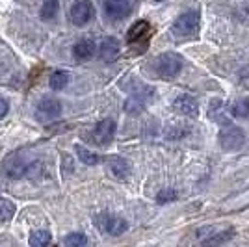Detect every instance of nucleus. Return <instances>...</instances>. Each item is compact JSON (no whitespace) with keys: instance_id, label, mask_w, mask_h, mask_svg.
<instances>
[{"instance_id":"1","label":"nucleus","mask_w":249,"mask_h":247,"mask_svg":"<svg viewBox=\"0 0 249 247\" xmlns=\"http://www.w3.org/2000/svg\"><path fill=\"white\" fill-rule=\"evenodd\" d=\"M199 10H188L186 13L178 15L171 26V32L177 39H196L199 34Z\"/></svg>"},{"instance_id":"2","label":"nucleus","mask_w":249,"mask_h":247,"mask_svg":"<svg viewBox=\"0 0 249 247\" xmlns=\"http://www.w3.org/2000/svg\"><path fill=\"white\" fill-rule=\"evenodd\" d=\"M155 71L164 80L177 78L180 74V71H182V58L178 54H175V52L160 54L155 60Z\"/></svg>"},{"instance_id":"3","label":"nucleus","mask_w":249,"mask_h":247,"mask_svg":"<svg viewBox=\"0 0 249 247\" xmlns=\"http://www.w3.org/2000/svg\"><path fill=\"white\" fill-rule=\"evenodd\" d=\"M155 89L151 86H142L134 93H130V97L124 101V112L130 115H138L147 108V104L153 101Z\"/></svg>"},{"instance_id":"4","label":"nucleus","mask_w":249,"mask_h":247,"mask_svg":"<svg viewBox=\"0 0 249 247\" xmlns=\"http://www.w3.org/2000/svg\"><path fill=\"white\" fill-rule=\"evenodd\" d=\"M138 0H103L104 13L112 21H123L136 8Z\"/></svg>"},{"instance_id":"5","label":"nucleus","mask_w":249,"mask_h":247,"mask_svg":"<svg viewBox=\"0 0 249 247\" xmlns=\"http://www.w3.org/2000/svg\"><path fill=\"white\" fill-rule=\"evenodd\" d=\"M244 140H246L244 130L236 124H227L219 130V143L225 151H238L244 145Z\"/></svg>"},{"instance_id":"6","label":"nucleus","mask_w":249,"mask_h":247,"mask_svg":"<svg viewBox=\"0 0 249 247\" xmlns=\"http://www.w3.org/2000/svg\"><path fill=\"white\" fill-rule=\"evenodd\" d=\"M234 236V229H227V230H216L214 227H203L197 230V240L203 242L205 246H221L229 242Z\"/></svg>"},{"instance_id":"7","label":"nucleus","mask_w":249,"mask_h":247,"mask_svg":"<svg viewBox=\"0 0 249 247\" xmlns=\"http://www.w3.org/2000/svg\"><path fill=\"white\" fill-rule=\"evenodd\" d=\"M95 223H97V227H99L103 232L110 234V236H121L123 232H126V229H128V223L124 221L123 217L110 216V214L99 216L95 219Z\"/></svg>"},{"instance_id":"8","label":"nucleus","mask_w":249,"mask_h":247,"mask_svg":"<svg viewBox=\"0 0 249 247\" xmlns=\"http://www.w3.org/2000/svg\"><path fill=\"white\" fill-rule=\"evenodd\" d=\"M62 113V103L58 99H51V97H45L43 101H39V104L36 106V117L39 121H52L56 119L58 115Z\"/></svg>"},{"instance_id":"9","label":"nucleus","mask_w":249,"mask_h":247,"mask_svg":"<svg viewBox=\"0 0 249 247\" xmlns=\"http://www.w3.org/2000/svg\"><path fill=\"white\" fill-rule=\"evenodd\" d=\"M93 15H95V8L89 0H80V2H76L73 8H71V13H69L71 21H73V24H76V26L88 24V22L93 19Z\"/></svg>"},{"instance_id":"10","label":"nucleus","mask_w":249,"mask_h":247,"mask_svg":"<svg viewBox=\"0 0 249 247\" xmlns=\"http://www.w3.org/2000/svg\"><path fill=\"white\" fill-rule=\"evenodd\" d=\"M115 121L114 119H104L95 126L93 130V140L97 145H108L115 136Z\"/></svg>"},{"instance_id":"11","label":"nucleus","mask_w":249,"mask_h":247,"mask_svg":"<svg viewBox=\"0 0 249 247\" xmlns=\"http://www.w3.org/2000/svg\"><path fill=\"white\" fill-rule=\"evenodd\" d=\"M153 34V28L147 21H138L130 26V30L126 32V41L128 45H136V43L143 41L147 43L149 35Z\"/></svg>"},{"instance_id":"12","label":"nucleus","mask_w":249,"mask_h":247,"mask_svg":"<svg viewBox=\"0 0 249 247\" xmlns=\"http://www.w3.org/2000/svg\"><path fill=\"white\" fill-rule=\"evenodd\" d=\"M173 110H175L177 113L188 115V117H196L199 113V104L194 97H190V95H180V97H177L175 103H173Z\"/></svg>"},{"instance_id":"13","label":"nucleus","mask_w":249,"mask_h":247,"mask_svg":"<svg viewBox=\"0 0 249 247\" xmlns=\"http://www.w3.org/2000/svg\"><path fill=\"white\" fill-rule=\"evenodd\" d=\"M119 52H121V47H119V41L115 37H106V39H103L101 47H99L101 60L106 63L115 62L119 58Z\"/></svg>"},{"instance_id":"14","label":"nucleus","mask_w":249,"mask_h":247,"mask_svg":"<svg viewBox=\"0 0 249 247\" xmlns=\"http://www.w3.org/2000/svg\"><path fill=\"white\" fill-rule=\"evenodd\" d=\"M108 171L112 173V176H115L117 180H126L130 176V165L124 158H119V156H112L108 160Z\"/></svg>"},{"instance_id":"15","label":"nucleus","mask_w":249,"mask_h":247,"mask_svg":"<svg viewBox=\"0 0 249 247\" xmlns=\"http://www.w3.org/2000/svg\"><path fill=\"white\" fill-rule=\"evenodd\" d=\"M73 54H74V58H76V60H80V62L91 60V58H93V54H95L93 39H89V37L80 39V41L73 47Z\"/></svg>"},{"instance_id":"16","label":"nucleus","mask_w":249,"mask_h":247,"mask_svg":"<svg viewBox=\"0 0 249 247\" xmlns=\"http://www.w3.org/2000/svg\"><path fill=\"white\" fill-rule=\"evenodd\" d=\"M74 149H76V155H78V158H80V162H84L86 165H97L99 162H101V156L91 153V151H88V149L82 147V145H76Z\"/></svg>"},{"instance_id":"17","label":"nucleus","mask_w":249,"mask_h":247,"mask_svg":"<svg viewBox=\"0 0 249 247\" xmlns=\"http://www.w3.org/2000/svg\"><path fill=\"white\" fill-rule=\"evenodd\" d=\"M231 113L236 119H248L249 117V99H240L231 106Z\"/></svg>"},{"instance_id":"18","label":"nucleus","mask_w":249,"mask_h":247,"mask_svg":"<svg viewBox=\"0 0 249 247\" xmlns=\"http://www.w3.org/2000/svg\"><path fill=\"white\" fill-rule=\"evenodd\" d=\"M49 84H51V88L54 91H60V89H63V88L69 84V74L65 71H54L51 74Z\"/></svg>"},{"instance_id":"19","label":"nucleus","mask_w":249,"mask_h":247,"mask_svg":"<svg viewBox=\"0 0 249 247\" xmlns=\"http://www.w3.org/2000/svg\"><path fill=\"white\" fill-rule=\"evenodd\" d=\"M51 232L49 230H34L30 234V246L34 247H45L51 244Z\"/></svg>"},{"instance_id":"20","label":"nucleus","mask_w":249,"mask_h":247,"mask_svg":"<svg viewBox=\"0 0 249 247\" xmlns=\"http://www.w3.org/2000/svg\"><path fill=\"white\" fill-rule=\"evenodd\" d=\"M58 10H60V2L58 0H47L41 8V19L43 21H51L58 15Z\"/></svg>"},{"instance_id":"21","label":"nucleus","mask_w":249,"mask_h":247,"mask_svg":"<svg viewBox=\"0 0 249 247\" xmlns=\"http://www.w3.org/2000/svg\"><path fill=\"white\" fill-rule=\"evenodd\" d=\"M13 214H15V205L11 203L10 199L0 197V223L10 221L11 217H13Z\"/></svg>"},{"instance_id":"22","label":"nucleus","mask_w":249,"mask_h":247,"mask_svg":"<svg viewBox=\"0 0 249 247\" xmlns=\"http://www.w3.org/2000/svg\"><path fill=\"white\" fill-rule=\"evenodd\" d=\"M88 244V238L82 232H73L69 236H65V246L67 247H84Z\"/></svg>"},{"instance_id":"23","label":"nucleus","mask_w":249,"mask_h":247,"mask_svg":"<svg viewBox=\"0 0 249 247\" xmlns=\"http://www.w3.org/2000/svg\"><path fill=\"white\" fill-rule=\"evenodd\" d=\"M177 192L173 188H164V190H160L158 192V195H156V203H160V205H166V203H171V201H175L177 199Z\"/></svg>"},{"instance_id":"24","label":"nucleus","mask_w":249,"mask_h":247,"mask_svg":"<svg viewBox=\"0 0 249 247\" xmlns=\"http://www.w3.org/2000/svg\"><path fill=\"white\" fill-rule=\"evenodd\" d=\"M8 110H10V104H8V101L6 99H0V119L8 113Z\"/></svg>"},{"instance_id":"25","label":"nucleus","mask_w":249,"mask_h":247,"mask_svg":"<svg viewBox=\"0 0 249 247\" xmlns=\"http://www.w3.org/2000/svg\"><path fill=\"white\" fill-rule=\"evenodd\" d=\"M156 2H162V0H156Z\"/></svg>"}]
</instances>
